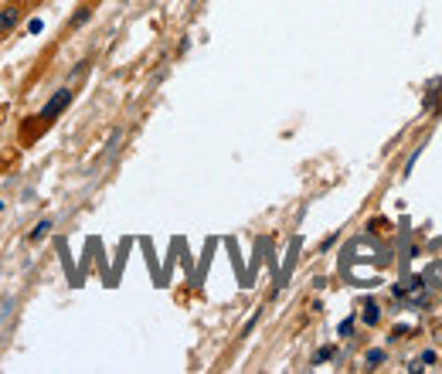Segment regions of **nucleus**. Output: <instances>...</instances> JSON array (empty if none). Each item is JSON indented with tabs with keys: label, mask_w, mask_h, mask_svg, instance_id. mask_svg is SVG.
<instances>
[{
	"label": "nucleus",
	"mask_w": 442,
	"mask_h": 374,
	"mask_svg": "<svg viewBox=\"0 0 442 374\" xmlns=\"http://www.w3.org/2000/svg\"><path fill=\"white\" fill-rule=\"evenodd\" d=\"M89 17H92V7H79V14L72 17V31H75V27H82V24L89 21Z\"/></svg>",
	"instance_id": "7"
},
{
	"label": "nucleus",
	"mask_w": 442,
	"mask_h": 374,
	"mask_svg": "<svg viewBox=\"0 0 442 374\" xmlns=\"http://www.w3.org/2000/svg\"><path fill=\"white\" fill-rule=\"evenodd\" d=\"M364 364H367V367H381V364H385V351H367L364 354Z\"/></svg>",
	"instance_id": "6"
},
{
	"label": "nucleus",
	"mask_w": 442,
	"mask_h": 374,
	"mask_svg": "<svg viewBox=\"0 0 442 374\" xmlns=\"http://www.w3.org/2000/svg\"><path fill=\"white\" fill-rule=\"evenodd\" d=\"M333 354H337V351H333V347H323V351H320V354H317V364H323V361H330V357H333Z\"/></svg>",
	"instance_id": "10"
},
{
	"label": "nucleus",
	"mask_w": 442,
	"mask_h": 374,
	"mask_svg": "<svg viewBox=\"0 0 442 374\" xmlns=\"http://www.w3.org/2000/svg\"><path fill=\"white\" fill-rule=\"evenodd\" d=\"M395 296H405L408 303L422 306L425 299H429V283H422V279H408V283L395 286Z\"/></svg>",
	"instance_id": "2"
},
{
	"label": "nucleus",
	"mask_w": 442,
	"mask_h": 374,
	"mask_svg": "<svg viewBox=\"0 0 442 374\" xmlns=\"http://www.w3.org/2000/svg\"><path fill=\"white\" fill-rule=\"evenodd\" d=\"M351 330H354V320L347 317V320H344V323L337 327V333H340V337H351Z\"/></svg>",
	"instance_id": "8"
},
{
	"label": "nucleus",
	"mask_w": 442,
	"mask_h": 374,
	"mask_svg": "<svg viewBox=\"0 0 442 374\" xmlns=\"http://www.w3.org/2000/svg\"><path fill=\"white\" fill-rule=\"evenodd\" d=\"M51 228H55V225H51V218H41V221L27 231V242H31V245H38L41 238H48V231H51Z\"/></svg>",
	"instance_id": "4"
},
{
	"label": "nucleus",
	"mask_w": 442,
	"mask_h": 374,
	"mask_svg": "<svg viewBox=\"0 0 442 374\" xmlns=\"http://www.w3.org/2000/svg\"><path fill=\"white\" fill-rule=\"evenodd\" d=\"M27 31H31V34H41V31H45V21H41V17H34V21L27 24Z\"/></svg>",
	"instance_id": "9"
},
{
	"label": "nucleus",
	"mask_w": 442,
	"mask_h": 374,
	"mask_svg": "<svg viewBox=\"0 0 442 374\" xmlns=\"http://www.w3.org/2000/svg\"><path fill=\"white\" fill-rule=\"evenodd\" d=\"M419 361L425 364V367H432V364H435V351H425V354H422V357H419Z\"/></svg>",
	"instance_id": "11"
},
{
	"label": "nucleus",
	"mask_w": 442,
	"mask_h": 374,
	"mask_svg": "<svg viewBox=\"0 0 442 374\" xmlns=\"http://www.w3.org/2000/svg\"><path fill=\"white\" fill-rule=\"evenodd\" d=\"M378 320H381V310H378L374 299H367L364 303V323H378Z\"/></svg>",
	"instance_id": "5"
},
{
	"label": "nucleus",
	"mask_w": 442,
	"mask_h": 374,
	"mask_svg": "<svg viewBox=\"0 0 442 374\" xmlns=\"http://www.w3.org/2000/svg\"><path fill=\"white\" fill-rule=\"evenodd\" d=\"M72 99H75V92L68 89V85H65V89H58L55 95H51V99L45 102V109L38 113V119H41V129H45V126H51V123H55L58 116H61V113H65V109H68V106H72Z\"/></svg>",
	"instance_id": "1"
},
{
	"label": "nucleus",
	"mask_w": 442,
	"mask_h": 374,
	"mask_svg": "<svg viewBox=\"0 0 442 374\" xmlns=\"http://www.w3.org/2000/svg\"><path fill=\"white\" fill-rule=\"evenodd\" d=\"M21 14H24L21 4H4V7H0V38H7V34L21 24Z\"/></svg>",
	"instance_id": "3"
}]
</instances>
